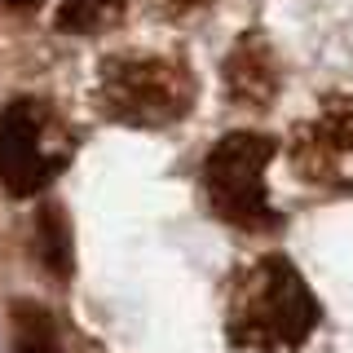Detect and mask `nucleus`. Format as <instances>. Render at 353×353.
I'll use <instances>...</instances> for the list:
<instances>
[{
    "mask_svg": "<svg viewBox=\"0 0 353 353\" xmlns=\"http://www.w3.org/2000/svg\"><path fill=\"white\" fill-rule=\"evenodd\" d=\"M66 154H71V137L58 128L44 102L18 97L14 106H5V115H0V181L9 194L27 199L44 190L62 172Z\"/></svg>",
    "mask_w": 353,
    "mask_h": 353,
    "instance_id": "nucleus-4",
    "label": "nucleus"
},
{
    "mask_svg": "<svg viewBox=\"0 0 353 353\" xmlns=\"http://www.w3.org/2000/svg\"><path fill=\"white\" fill-rule=\"evenodd\" d=\"M292 163L314 185L353 190V97H327L323 110L292 132Z\"/></svg>",
    "mask_w": 353,
    "mask_h": 353,
    "instance_id": "nucleus-5",
    "label": "nucleus"
},
{
    "mask_svg": "<svg viewBox=\"0 0 353 353\" xmlns=\"http://www.w3.org/2000/svg\"><path fill=\"white\" fill-rule=\"evenodd\" d=\"M14 353H62L53 318L27 301L14 305Z\"/></svg>",
    "mask_w": 353,
    "mask_h": 353,
    "instance_id": "nucleus-7",
    "label": "nucleus"
},
{
    "mask_svg": "<svg viewBox=\"0 0 353 353\" xmlns=\"http://www.w3.org/2000/svg\"><path fill=\"white\" fill-rule=\"evenodd\" d=\"M194 5H208V0H168V9H194Z\"/></svg>",
    "mask_w": 353,
    "mask_h": 353,
    "instance_id": "nucleus-10",
    "label": "nucleus"
},
{
    "mask_svg": "<svg viewBox=\"0 0 353 353\" xmlns=\"http://www.w3.org/2000/svg\"><path fill=\"white\" fill-rule=\"evenodd\" d=\"M194 102V80L181 62L159 53H119L102 62L97 106L106 119L128 128H163L181 119Z\"/></svg>",
    "mask_w": 353,
    "mask_h": 353,
    "instance_id": "nucleus-2",
    "label": "nucleus"
},
{
    "mask_svg": "<svg viewBox=\"0 0 353 353\" xmlns=\"http://www.w3.org/2000/svg\"><path fill=\"white\" fill-rule=\"evenodd\" d=\"M36 243H40V261L49 265L53 279L71 274V230L62 221V208H44L40 225H36Z\"/></svg>",
    "mask_w": 353,
    "mask_h": 353,
    "instance_id": "nucleus-8",
    "label": "nucleus"
},
{
    "mask_svg": "<svg viewBox=\"0 0 353 353\" xmlns=\"http://www.w3.org/2000/svg\"><path fill=\"white\" fill-rule=\"evenodd\" d=\"M274 141L261 132H230L203 159V194L221 221L239 230H270L274 208L265 199V168L274 159Z\"/></svg>",
    "mask_w": 353,
    "mask_h": 353,
    "instance_id": "nucleus-3",
    "label": "nucleus"
},
{
    "mask_svg": "<svg viewBox=\"0 0 353 353\" xmlns=\"http://www.w3.org/2000/svg\"><path fill=\"white\" fill-rule=\"evenodd\" d=\"M124 9V0H62L58 22L66 31H97L102 22H110Z\"/></svg>",
    "mask_w": 353,
    "mask_h": 353,
    "instance_id": "nucleus-9",
    "label": "nucleus"
},
{
    "mask_svg": "<svg viewBox=\"0 0 353 353\" xmlns=\"http://www.w3.org/2000/svg\"><path fill=\"white\" fill-rule=\"evenodd\" d=\"M225 84L234 102L248 106H265L274 93H279V66H274V53L265 49L261 40H239L234 53L225 62Z\"/></svg>",
    "mask_w": 353,
    "mask_h": 353,
    "instance_id": "nucleus-6",
    "label": "nucleus"
},
{
    "mask_svg": "<svg viewBox=\"0 0 353 353\" xmlns=\"http://www.w3.org/2000/svg\"><path fill=\"white\" fill-rule=\"evenodd\" d=\"M318 309L309 283L296 274L292 261L283 256H261L234 279L230 287V345L248 353H292L309 340L318 327Z\"/></svg>",
    "mask_w": 353,
    "mask_h": 353,
    "instance_id": "nucleus-1",
    "label": "nucleus"
},
{
    "mask_svg": "<svg viewBox=\"0 0 353 353\" xmlns=\"http://www.w3.org/2000/svg\"><path fill=\"white\" fill-rule=\"evenodd\" d=\"M5 5H9V9H31L36 0H5Z\"/></svg>",
    "mask_w": 353,
    "mask_h": 353,
    "instance_id": "nucleus-11",
    "label": "nucleus"
}]
</instances>
